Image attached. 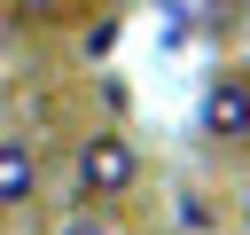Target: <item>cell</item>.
<instances>
[{
	"label": "cell",
	"mask_w": 250,
	"mask_h": 235,
	"mask_svg": "<svg viewBox=\"0 0 250 235\" xmlns=\"http://www.w3.org/2000/svg\"><path fill=\"white\" fill-rule=\"evenodd\" d=\"M133 180H141V149H133V133L94 125V133L78 141V157H70V188H78L86 204H117V196H133Z\"/></svg>",
	"instance_id": "obj_1"
},
{
	"label": "cell",
	"mask_w": 250,
	"mask_h": 235,
	"mask_svg": "<svg viewBox=\"0 0 250 235\" xmlns=\"http://www.w3.org/2000/svg\"><path fill=\"white\" fill-rule=\"evenodd\" d=\"M203 125H211L219 141H250V78H242V70L211 78V94H203Z\"/></svg>",
	"instance_id": "obj_2"
},
{
	"label": "cell",
	"mask_w": 250,
	"mask_h": 235,
	"mask_svg": "<svg viewBox=\"0 0 250 235\" xmlns=\"http://www.w3.org/2000/svg\"><path fill=\"white\" fill-rule=\"evenodd\" d=\"M39 196V157L23 133H0V212H23Z\"/></svg>",
	"instance_id": "obj_3"
},
{
	"label": "cell",
	"mask_w": 250,
	"mask_h": 235,
	"mask_svg": "<svg viewBox=\"0 0 250 235\" xmlns=\"http://www.w3.org/2000/svg\"><path fill=\"white\" fill-rule=\"evenodd\" d=\"M55 235H117V219H102V204H78V212H70Z\"/></svg>",
	"instance_id": "obj_4"
}]
</instances>
